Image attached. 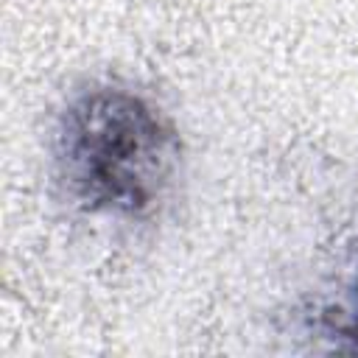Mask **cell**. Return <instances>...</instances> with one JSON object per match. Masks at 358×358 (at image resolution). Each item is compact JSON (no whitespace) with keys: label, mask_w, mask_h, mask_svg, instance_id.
Instances as JSON below:
<instances>
[{"label":"cell","mask_w":358,"mask_h":358,"mask_svg":"<svg viewBox=\"0 0 358 358\" xmlns=\"http://www.w3.org/2000/svg\"><path fill=\"white\" fill-rule=\"evenodd\" d=\"M355 319H358V282H355Z\"/></svg>","instance_id":"obj_2"},{"label":"cell","mask_w":358,"mask_h":358,"mask_svg":"<svg viewBox=\"0 0 358 358\" xmlns=\"http://www.w3.org/2000/svg\"><path fill=\"white\" fill-rule=\"evenodd\" d=\"M56 176L87 213L143 215L168 187L176 137L140 95L95 87L73 98L53 131Z\"/></svg>","instance_id":"obj_1"}]
</instances>
